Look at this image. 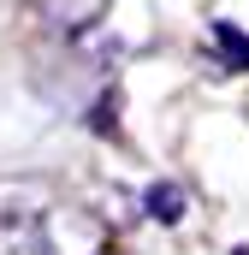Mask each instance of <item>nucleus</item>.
I'll return each mask as SVG.
<instances>
[{
    "label": "nucleus",
    "mask_w": 249,
    "mask_h": 255,
    "mask_svg": "<svg viewBox=\"0 0 249 255\" xmlns=\"http://www.w3.org/2000/svg\"><path fill=\"white\" fill-rule=\"evenodd\" d=\"M101 12H107V0H42V18L60 30H89Z\"/></svg>",
    "instance_id": "obj_1"
},
{
    "label": "nucleus",
    "mask_w": 249,
    "mask_h": 255,
    "mask_svg": "<svg viewBox=\"0 0 249 255\" xmlns=\"http://www.w3.org/2000/svg\"><path fill=\"white\" fill-rule=\"evenodd\" d=\"M208 48L232 65V71H249V36L238 30V24H226V18H220V24L208 30Z\"/></svg>",
    "instance_id": "obj_2"
},
{
    "label": "nucleus",
    "mask_w": 249,
    "mask_h": 255,
    "mask_svg": "<svg viewBox=\"0 0 249 255\" xmlns=\"http://www.w3.org/2000/svg\"><path fill=\"white\" fill-rule=\"evenodd\" d=\"M148 214H154L160 226H172V220L184 214V190H178V184H148Z\"/></svg>",
    "instance_id": "obj_3"
},
{
    "label": "nucleus",
    "mask_w": 249,
    "mask_h": 255,
    "mask_svg": "<svg viewBox=\"0 0 249 255\" xmlns=\"http://www.w3.org/2000/svg\"><path fill=\"white\" fill-rule=\"evenodd\" d=\"M238 255H249V250H238Z\"/></svg>",
    "instance_id": "obj_4"
}]
</instances>
